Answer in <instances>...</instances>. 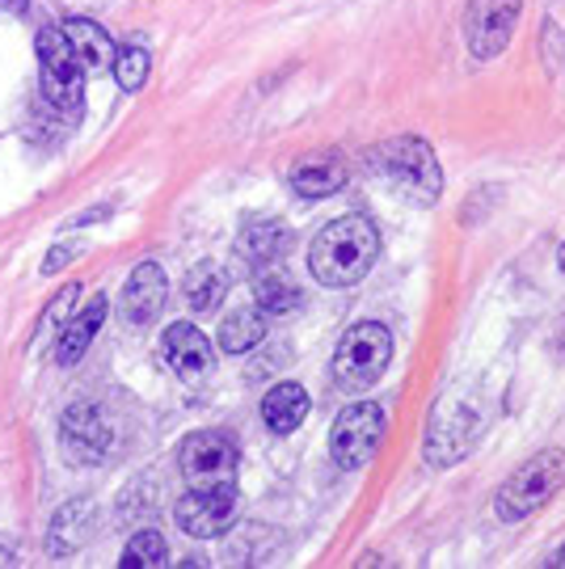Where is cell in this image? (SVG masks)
I'll return each instance as SVG.
<instances>
[{
  "mask_svg": "<svg viewBox=\"0 0 565 569\" xmlns=\"http://www.w3.org/2000/svg\"><path fill=\"white\" fill-rule=\"evenodd\" d=\"M380 258V232L367 216H343L317 232L308 249V270L325 287H355Z\"/></svg>",
  "mask_w": 565,
  "mask_h": 569,
  "instance_id": "1",
  "label": "cell"
},
{
  "mask_svg": "<svg viewBox=\"0 0 565 569\" xmlns=\"http://www.w3.org/2000/svg\"><path fill=\"white\" fill-rule=\"evenodd\" d=\"M367 161H371V169H376L397 194H405L409 203H418V207L439 203V194H444V169H439V157H435V148L426 140H418V136L388 140V143H380Z\"/></svg>",
  "mask_w": 565,
  "mask_h": 569,
  "instance_id": "2",
  "label": "cell"
},
{
  "mask_svg": "<svg viewBox=\"0 0 565 569\" xmlns=\"http://www.w3.org/2000/svg\"><path fill=\"white\" fill-rule=\"evenodd\" d=\"M393 363V333L380 321H359L343 333L334 355V385L343 392H367Z\"/></svg>",
  "mask_w": 565,
  "mask_h": 569,
  "instance_id": "3",
  "label": "cell"
},
{
  "mask_svg": "<svg viewBox=\"0 0 565 569\" xmlns=\"http://www.w3.org/2000/svg\"><path fill=\"white\" fill-rule=\"evenodd\" d=\"M565 486V451H541L532 456L494 498V515L503 523H519L532 510H541Z\"/></svg>",
  "mask_w": 565,
  "mask_h": 569,
  "instance_id": "4",
  "label": "cell"
},
{
  "mask_svg": "<svg viewBox=\"0 0 565 569\" xmlns=\"http://www.w3.org/2000/svg\"><path fill=\"white\" fill-rule=\"evenodd\" d=\"M39 63H42V102L60 114H77L85 102V63L77 47L68 42L63 26H47L39 34Z\"/></svg>",
  "mask_w": 565,
  "mask_h": 569,
  "instance_id": "5",
  "label": "cell"
},
{
  "mask_svg": "<svg viewBox=\"0 0 565 569\" xmlns=\"http://www.w3.org/2000/svg\"><path fill=\"white\" fill-rule=\"evenodd\" d=\"M241 448L224 430H195L182 443V477L190 489H237Z\"/></svg>",
  "mask_w": 565,
  "mask_h": 569,
  "instance_id": "6",
  "label": "cell"
},
{
  "mask_svg": "<svg viewBox=\"0 0 565 569\" xmlns=\"http://www.w3.org/2000/svg\"><path fill=\"white\" fill-rule=\"evenodd\" d=\"M384 430H388V418H384V406H376V401H359V406L343 409L334 430H329L334 465L346 468V472H359L376 456Z\"/></svg>",
  "mask_w": 565,
  "mask_h": 569,
  "instance_id": "7",
  "label": "cell"
},
{
  "mask_svg": "<svg viewBox=\"0 0 565 569\" xmlns=\"http://www.w3.org/2000/svg\"><path fill=\"white\" fill-rule=\"evenodd\" d=\"M524 13V0H468L465 13V42L473 60H494L503 56L515 26Z\"/></svg>",
  "mask_w": 565,
  "mask_h": 569,
  "instance_id": "8",
  "label": "cell"
},
{
  "mask_svg": "<svg viewBox=\"0 0 565 569\" xmlns=\"http://www.w3.org/2000/svg\"><path fill=\"white\" fill-rule=\"evenodd\" d=\"M60 439L72 465H101L115 451V422L98 406H72L60 422Z\"/></svg>",
  "mask_w": 565,
  "mask_h": 569,
  "instance_id": "9",
  "label": "cell"
},
{
  "mask_svg": "<svg viewBox=\"0 0 565 569\" xmlns=\"http://www.w3.org/2000/svg\"><path fill=\"white\" fill-rule=\"evenodd\" d=\"M174 519L195 540L224 536L237 523V489H190L182 502L174 507Z\"/></svg>",
  "mask_w": 565,
  "mask_h": 569,
  "instance_id": "10",
  "label": "cell"
},
{
  "mask_svg": "<svg viewBox=\"0 0 565 569\" xmlns=\"http://www.w3.org/2000/svg\"><path fill=\"white\" fill-rule=\"evenodd\" d=\"M477 435V413L468 406H435L426 427V465L447 468L468 451Z\"/></svg>",
  "mask_w": 565,
  "mask_h": 569,
  "instance_id": "11",
  "label": "cell"
},
{
  "mask_svg": "<svg viewBox=\"0 0 565 569\" xmlns=\"http://www.w3.org/2000/svg\"><path fill=\"white\" fill-rule=\"evenodd\" d=\"M165 300H169V279L161 274V266L157 262H143L131 270V279L122 287V317H127V326H152L157 317H161Z\"/></svg>",
  "mask_w": 565,
  "mask_h": 569,
  "instance_id": "12",
  "label": "cell"
},
{
  "mask_svg": "<svg viewBox=\"0 0 565 569\" xmlns=\"http://www.w3.org/2000/svg\"><path fill=\"white\" fill-rule=\"evenodd\" d=\"M161 350H165V363L174 367L178 376H186V380L207 376L211 363H216V346H211V338H207L199 326H190V321H178V326L165 329Z\"/></svg>",
  "mask_w": 565,
  "mask_h": 569,
  "instance_id": "13",
  "label": "cell"
},
{
  "mask_svg": "<svg viewBox=\"0 0 565 569\" xmlns=\"http://www.w3.org/2000/svg\"><path fill=\"white\" fill-rule=\"evenodd\" d=\"M287 178H291V190L304 194V199H329V194H338L346 186V161L338 152L321 148V152L300 157V161L291 164Z\"/></svg>",
  "mask_w": 565,
  "mask_h": 569,
  "instance_id": "14",
  "label": "cell"
},
{
  "mask_svg": "<svg viewBox=\"0 0 565 569\" xmlns=\"http://www.w3.org/2000/svg\"><path fill=\"white\" fill-rule=\"evenodd\" d=\"M93 523H98V502L93 498H72L68 507H60L56 523L47 531V552L51 557H72L77 549L89 545Z\"/></svg>",
  "mask_w": 565,
  "mask_h": 569,
  "instance_id": "15",
  "label": "cell"
},
{
  "mask_svg": "<svg viewBox=\"0 0 565 569\" xmlns=\"http://www.w3.org/2000/svg\"><path fill=\"white\" fill-rule=\"evenodd\" d=\"M287 249H291V228L282 224V220L262 216V220H249L241 228V258L254 262L258 270L262 266H279Z\"/></svg>",
  "mask_w": 565,
  "mask_h": 569,
  "instance_id": "16",
  "label": "cell"
},
{
  "mask_svg": "<svg viewBox=\"0 0 565 569\" xmlns=\"http://www.w3.org/2000/svg\"><path fill=\"white\" fill-rule=\"evenodd\" d=\"M106 308H110V305H106V296L98 291V296H93V300H89V305H85L81 312L68 321V326H63L60 346H56V363L72 367L77 359H81L85 350H89V342L98 338L101 321H106Z\"/></svg>",
  "mask_w": 565,
  "mask_h": 569,
  "instance_id": "17",
  "label": "cell"
},
{
  "mask_svg": "<svg viewBox=\"0 0 565 569\" xmlns=\"http://www.w3.org/2000/svg\"><path fill=\"white\" fill-rule=\"evenodd\" d=\"M304 418H308V392L300 385H275L270 392L262 397V422L275 435H291V430L304 427Z\"/></svg>",
  "mask_w": 565,
  "mask_h": 569,
  "instance_id": "18",
  "label": "cell"
},
{
  "mask_svg": "<svg viewBox=\"0 0 565 569\" xmlns=\"http://www.w3.org/2000/svg\"><path fill=\"white\" fill-rule=\"evenodd\" d=\"M63 34H68V42L77 47L85 72H110V68H115V39L101 30L98 21L72 18L68 26H63Z\"/></svg>",
  "mask_w": 565,
  "mask_h": 569,
  "instance_id": "19",
  "label": "cell"
},
{
  "mask_svg": "<svg viewBox=\"0 0 565 569\" xmlns=\"http://www.w3.org/2000/svg\"><path fill=\"white\" fill-rule=\"evenodd\" d=\"M254 296H258V308H262L266 317H291L304 300L296 279L287 270H279V266H262V274L254 279Z\"/></svg>",
  "mask_w": 565,
  "mask_h": 569,
  "instance_id": "20",
  "label": "cell"
},
{
  "mask_svg": "<svg viewBox=\"0 0 565 569\" xmlns=\"http://www.w3.org/2000/svg\"><path fill=\"white\" fill-rule=\"evenodd\" d=\"M266 338V312L262 308H237L220 321V350L224 355H245Z\"/></svg>",
  "mask_w": 565,
  "mask_h": 569,
  "instance_id": "21",
  "label": "cell"
},
{
  "mask_svg": "<svg viewBox=\"0 0 565 569\" xmlns=\"http://www.w3.org/2000/svg\"><path fill=\"white\" fill-rule=\"evenodd\" d=\"M182 291H186V305L195 308V312H211V308H220L224 291H228V274L216 262H202L186 274Z\"/></svg>",
  "mask_w": 565,
  "mask_h": 569,
  "instance_id": "22",
  "label": "cell"
},
{
  "mask_svg": "<svg viewBox=\"0 0 565 569\" xmlns=\"http://www.w3.org/2000/svg\"><path fill=\"white\" fill-rule=\"evenodd\" d=\"M165 561H169V545H165L161 531H136L119 566L122 569H161Z\"/></svg>",
  "mask_w": 565,
  "mask_h": 569,
  "instance_id": "23",
  "label": "cell"
},
{
  "mask_svg": "<svg viewBox=\"0 0 565 569\" xmlns=\"http://www.w3.org/2000/svg\"><path fill=\"white\" fill-rule=\"evenodd\" d=\"M110 72L127 93H140L143 81H148V51L140 42H122V47H115V68Z\"/></svg>",
  "mask_w": 565,
  "mask_h": 569,
  "instance_id": "24",
  "label": "cell"
},
{
  "mask_svg": "<svg viewBox=\"0 0 565 569\" xmlns=\"http://www.w3.org/2000/svg\"><path fill=\"white\" fill-rule=\"evenodd\" d=\"M77 258H81V244H56V249L47 253V262H42V274H56L60 266L77 262Z\"/></svg>",
  "mask_w": 565,
  "mask_h": 569,
  "instance_id": "25",
  "label": "cell"
},
{
  "mask_svg": "<svg viewBox=\"0 0 565 569\" xmlns=\"http://www.w3.org/2000/svg\"><path fill=\"white\" fill-rule=\"evenodd\" d=\"M77 296H81V287H77V283H68V287H63L60 296L51 300V321H63V317H68V308L77 305Z\"/></svg>",
  "mask_w": 565,
  "mask_h": 569,
  "instance_id": "26",
  "label": "cell"
},
{
  "mask_svg": "<svg viewBox=\"0 0 565 569\" xmlns=\"http://www.w3.org/2000/svg\"><path fill=\"white\" fill-rule=\"evenodd\" d=\"M0 9H4V13H13V18H21V13L30 9V0H0Z\"/></svg>",
  "mask_w": 565,
  "mask_h": 569,
  "instance_id": "27",
  "label": "cell"
},
{
  "mask_svg": "<svg viewBox=\"0 0 565 569\" xmlns=\"http://www.w3.org/2000/svg\"><path fill=\"white\" fill-rule=\"evenodd\" d=\"M557 266H562V274H565V244H562V253H557Z\"/></svg>",
  "mask_w": 565,
  "mask_h": 569,
  "instance_id": "28",
  "label": "cell"
}]
</instances>
